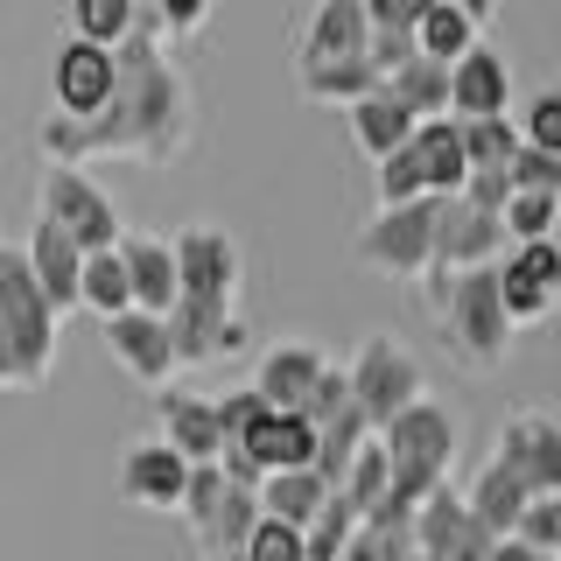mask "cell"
Returning a JSON list of instances; mask_svg holds the SVG:
<instances>
[{
  "label": "cell",
  "mask_w": 561,
  "mask_h": 561,
  "mask_svg": "<svg viewBox=\"0 0 561 561\" xmlns=\"http://www.w3.org/2000/svg\"><path fill=\"white\" fill-rule=\"evenodd\" d=\"M197 140V99H190V78L175 64V49L154 43V8H134V35L113 49V99L99 105L92 119H43L35 148H43L49 169H84L99 154L113 162H148L169 169L190 154Z\"/></svg>",
  "instance_id": "cell-1"
},
{
  "label": "cell",
  "mask_w": 561,
  "mask_h": 561,
  "mask_svg": "<svg viewBox=\"0 0 561 561\" xmlns=\"http://www.w3.org/2000/svg\"><path fill=\"white\" fill-rule=\"evenodd\" d=\"M456 443H463V421H456L449 400L421 393L414 408H400L393 421L379 428V449H386V499L393 513H421L435 491H449V470H456Z\"/></svg>",
  "instance_id": "cell-2"
},
{
  "label": "cell",
  "mask_w": 561,
  "mask_h": 561,
  "mask_svg": "<svg viewBox=\"0 0 561 561\" xmlns=\"http://www.w3.org/2000/svg\"><path fill=\"white\" fill-rule=\"evenodd\" d=\"M0 344L14 358V386H49L64 344V316L43 302L22 245H0Z\"/></svg>",
  "instance_id": "cell-3"
},
{
  "label": "cell",
  "mask_w": 561,
  "mask_h": 561,
  "mask_svg": "<svg viewBox=\"0 0 561 561\" xmlns=\"http://www.w3.org/2000/svg\"><path fill=\"white\" fill-rule=\"evenodd\" d=\"M435 323H443L449 358L463 365V373H478V379L513 358V323H505V302H499V267L456 274L443 309H435Z\"/></svg>",
  "instance_id": "cell-4"
},
{
  "label": "cell",
  "mask_w": 561,
  "mask_h": 561,
  "mask_svg": "<svg viewBox=\"0 0 561 561\" xmlns=\"http://www.w3.org/2000/svg\"><path fill=\"white\" fill-rule=\"evenodd\" d=\"M463 175H470V162H463V140H456V119H421V127L408 134V148H393L379 162V210H393V204H443V197H456L463 190Z\"/></svg>",
  "instance_id": "cell-5"
},
{
  "label": "cell",
  "mask_w": 561,
  "mask_h": 561,
  "mask_svg": "<svg viewBox=\"0 0 561 561\" xmlns=\"http://www.w3.org/2000/svg\"><path fill=\"white\" fill-rule=\"evenodd\" d=\"M169 253H175V302H197V309H225V316H239V280H245V253H239V239L225 232V225H183V232L169 239Z\"/></svg>",
  "instance_id": "cell-6"
},
{
  "label": "cell",
  "mask_w": 561,
  "mask_h": 561,
  "mask_svg": "<svg viewBox=\"0 0 561 561\" xmlns=\"http://www.w3.org/2000/svg\"><path fill=\"white\" fill-rule=\"evenodd\" d=\"M35 218L57 225V232L78 245V253H113L119 245V204L105 197L84 169H43V183H35Z\"/></svg>",
  "instance_id": "cell-7"
},
{
  "label": "cell",
  "mask_w": 561,
  "mask_h": 561,
  "mask_svg": "<svg viewBox=\"0 0 561 561\" xmlns=\"http://www.w3.org/2000/svg\"><path fill=\"white\" fill-rule=\"evenodd\" d=\"M344 386H351V408L373 421V435H379L400 408H414L428 393V373H421V358L400 337H365L358 358L344 365Z\"/></svg>",
  "instance_id": "cell-8"
},
{
  "label": "cell",
  "mask_w": 561,
  "mask_h": 561,
  "mask_svg": "<svg viewBox=\"0 0 561 561\" xmlns=\"http://www.w3.org/2000/svg\"><path fill=\"white\" fill-rule=\"evenodd\" d=\"M358 260L386 280H421L435 267V204H393L358 225Z\"/></svg>",
  "instance_id": "cell-9"
},
{
  "label": "cell",
  "mask_w": 561,
  "mask_h": 561,
  "mask_svg": "<svg viewBox=\"0 0 561 561\" xmlns=\"http://www.w3.org/2000/svg\"><path fill=\"white\" fill-rule=\"evenodd\" d=\"M183 519H190V534H197L204 561L210 554H239L245 534L260 526V499L239 491V484H225L218 463H197V470H190V491H183Z\"/></svg>",
  "instance_id": "cell-10"
},
{
  "label": "cell",
  "mask_w": 561,
  "mask_h": 561,
  "mask_svg": "<svg viewBox=\"0 0 561 561\" xmlns=\"http://www.w3.org/2000/svg\"><path fill=\"white\" fill-rule=\"evenodd\" d=\"M491 456L526 484V499H561V421L554 414H540V408L505 414Z\"/></svg>",
  "instance_id": "cell-11"
},
{
  "label": "cell",
  "mask_w": 561,
  "mask_h": 561,
  "mask_svg": "<svg viewBox=\"0 0 561 561\" xmlns=\"http://www.w3.org/2000/svg\"><path fill=\"white\" fill-rule=\"evenodd\" d=\"M499 302H505V323H548L554 302H561V253L548 239L540 245H513L499 260Z\"/></svg>",
  "instance_id": "cell-12"
},
{
  "label": "cell",
  "mask_w": 561,
  "mask_h": 561,
  "mask_svg": "<svg viewBox=\"0 0 561 561\" xmlns=\"http://www.w3.org/2000/svg\"><path fill=\"white\" fill-rule=\"evenodd\" d=\"M505 260V225L491 210H470L463 197L435 204V267L470 274V267H499Z\"/></svg>",
  "instance_id": "cell-13"
},
{
  "label": "cell",
  "mask_w": 561,
  "mask_h": 561,
  "mask_svg": "<svg viewBox=\"0 0 561 561\" xmlns=\"http://www.w3.org/2000/svg\"><path fill=\"white\" fill-rule=\"evenodd\" d=\"M105 330V351H113V365L127 373L134 386H175V351H169V323L162 316H140V309H127V316H113V323H99Z\"/></svg>",
  "instance_id": "cell-14"
},
{
  "label": "cell",
  "mask_w": 561,
  "mask_h": 561,
  "mask_svg": "<svg viewBox=\"0 0 561 561\" xmlns=\"http://www.w3.org/2000/svg\"><path fill=\"white\" fill-rule=\"evenodd\" d=\"M183 491H190V463L175 449H162L154 435L127 443L119 456V499L140 505V513H183Z\"/></svg>",
  "instance_id": "cell-15"
},
{
  "label": "cell",
  "mask_w": 561,
  "mask_h": 561,
  "mask_svg": "<svg viewBox=\"0 0 561 561\" xmlns=\"http://www.w3.org/2000/svg\"><path fill=\"white\" fill-rule=\"evenodd\" d=\"M49 99H57V119H92L113 99V49H92L78 35H64L57 64H49Z\"/></svg>",
  "instance_id": "cell-16"
},
{
  "label": "cell",
  "mask_w": 561,
  "mask_h": 561,
  "mask_svg": "<svg viewBox=\"0 0 561 561\" xmlns=\"http://www.w3.org/2000/svg\"><path fill=\"white\" fill-rule=\"evenodd\" d=\"M162 323H169L175 365H218V358H239V351H253V323H245V316H225V309L175 302Z\"/></svg>",
  "instance_id": "cell-17"
},
{
  "label": "cell",
  "mask_w": 561,
  "mask_h": 561,
  "mask_svg": "<svg viewBox=\"0 0 561 561\" xmlns=\"http://www.w3.org/2000/svg\"><path fill=\"white\" fill-rule=\"evenodd\" d=\"M513 113V64L505 49L478 43L470 57L449 64V119H505Z\"/></svg>",
  "instance_id": "cell-18"
},
{
  "label": "cell",
  "mask_w": 561,
  "mask_h": 561,
  "mask_svg": "<svg viewBox=\"0 0 561 561\" xmlns=\"http://www.w3.org/2000/svg\"><path fill=\"white\" fill-rule=\"evenodd\" d=\"M330 373V358L316 351L309 337H280L260 351V365H253V393L267 400L274 414H302V400L316 393V379Z\"/></svg>",
  "instance_id": "cell-19"
},
{
  "label": "cell",
  "mask_w": 561,
  "mask_h": 561,
  "mask_svg": "<svg viewBox=\"0 0 561 561\" xmlns=\"http://www.w3.org/2000/svg\"><path fill=\"white\" fill-rule=\"evenodd\" d=\"M330 64H365V0H323L309 8L295 70H330Z\"/></svg>",
  "instance_id": "cell-20"
},
{
  "label": "cell",
  "mask_w": 561,
  "mask_h": 561,
  "mask_svg": "<svg viewBox=\"0 0 561 561\" xmlns=\"http://www.w3.org/2000/svg\"><path fill=\"white\" fill-rule=\"evenodd\" d=\"M154 443L175 449L190 470H197V463H218V414H210V393L162 386V393H154Z\"/></svg>",
  "instance_id": "cell-21"
},
{
  "label": "cell",
  "mask_w": 561,
  "mask_h": 561,
  "mask_svg": "<svg viewBox=\"0 0 561 561\" xmlns=\"http://www.w3.org/2000/svg\"><path fill=\"white\" fill-rule=\"evenodd\" d=\"M484 554H491V534L463 513L456 491H435L414 513V561H484Z\"/></svg>",
  "instance_id": "cell-22"
},
{
  "label": "cell",
  "mask_w": 561,
  "mask_h": 561,
  "mask_svg": "<svg viewBox=\"0 0 561 561\" xmlns=\"http://www.w3.org/2000/svg\"><path fill=\"white\" fill-rule=\"evenodd\" d=\"M225 449H239L260 478H280V470H309L316 463V428H309L302 414H274L267 408L253 428L239 435V443H225Z\"/></svg>",
  "instance_id": "cell-23"
},
{
  "label": "cell",
  "mask_w": 561,
  "mask_h": 561,
  "mask_svg": "<svg viewBox=\"0 0 561 561\" xmlns=\"http://www.w3.org/2000/svg\"><path fill=\"white\" fill-rule=\"evenodd\" d=\"M484 22H491V0H428L414 22V57H435V64H456L484 43Z\"/></svg>",
  "instance_id": "cell-24"
},
{
  "label": "cell",
  "mask_w": 561,
  "mask_h": 561,
  "mask_svg": "<svg viewBox=\"0 0 561 561\" xmlns=\"http://www.w3.org/2000/svg\"><path fill=\"white\" fill-rule=\"evenodd\" d=\"M119 267H127V295L140 316L175 309V253L162 232H119Z\"/></svg>",
  "instance_id": "cell-25"
},
{
  "label": "cell",
  "mask_w": 561,
  "mask_h": 561,
  "mask_svg": "<svg viewBox=\"0 0 561 561\" xmlns=\"http://www.w3.org/2000/svg\"><path fill=\"white\" fill-rule=\"evenodd\" d=\"M22 260H28V274H35V288H43V302H49V309H57V316L78 309V267H84V253L57 232V225L35 218V225H28V239H22Z\"/></svg>",
  "instance_id": "cell-26"
},
{
  "label": "cell",
  "mask_w": 561,
  "mask_h": 561,
  "mask_svg": "<svg viewBox=\"0 0 561 561\" xmlns=\"http://www.w3.org/2000/svg\"><path fill=\"white\" fill-rule=\"evenodd\" d=\"M456 499H463V513L484 526L491 540H505V534H519V519H526V484L513 478V470L499 463V456H491V463L478 470V478H470V491H456Z\"/></svg>",
  "instance_id": "cell-27"
},
{
  "label": "cell",
  "mask_w": 561,
  "mask_h": 561,
  "mask_svg": "<svg viewBox=\"0 0 561 561\" xmlns=\"http://www.w3.org/2000/svg\"><path fill=\"white\" fill-rule=\"evenodd\" d=\"M428 0H365V64L379 70V84L414 57V22Z\"/></svg>",
  "instance_id": "cell-28"
},
{
  "label": "cell",
  "mask_w": 561,
  "mask_h": 561,
  "mask_svg": "<svg viewBox=\"0 0 561 561\" xmlns=\"http://www.w3.org/2000/svg\"><path fill=\"white\" fill-rule=\"evenodd\" d=\"M344 119H351V140L365 148V162H386V154H393V148H408V134L421 127L408 105H393V99H386V84H379V92H365L358 105H344Z\"/></svg>",
  "instance_id": "cell-29"
},
{
  "label": "cell",
  "mask_w": 561,
  "mask_h": 561,
  "mask_svg": "<svg viewBox=\"0 0 561 561\" xmlns=\"http://www.w3.org/2000/svg\"><path fill=\"white\" fill-rule=\"evenodd\" d=\"M260 519H280V526H316V513L330 505V491L316 484V470H280V478H260Z\"/></svg>",
  "instance_id": "cell-30"
},
{
  "label": "cell",
  "mask_w": 561,
  "mask_h": 561,
  "mask_svg": "<svg viewBox=\"0 0 561 561\" xmlns=\"http://www.w3.org/2000/svg\"><path fill=\"white\" fill-rule=\"evenodd\" d=\"M386 99L393 105H408L414 119H449V64H435V57H408L386 78Z\"/></svg>",
  "instance_id": "cell-31"
},
{
  "label": "cell",
  "mask_w": 561,
  "mask_h": 561,
  "mask_svg": "<svg viewBox=\"0 0 561 561\" xmlns=\"http://www.w3.org/2000/svg\"><path fill=\"white\" fill-rule=\"evenodd\" d=\"M365 443H373V421H365L358 408H344L337 421H330V428H316V484L323 491H337L344 484V470H351V456H358Z\"/></svg>",
  "instance_id": "cell-32"
},
{
  "label": "cell",
  "mask_w": 561,
  "mask_h": 561,
  "mask_svg": "<svg viewBox=\"0 0 561 561\" xmlns=\"http://www.w3.org/2000/svg\"><path fill=\"white\" fill-rule=\"evenodd\" d=\"M78 309H92L99 323H113V316L134 309L127 267H119V245H113V253H84V267H78Z\"/></svg>",
  "instance_id": "cell-33"
},
{
  "label": "cell",
  "mask_w": 561,
  "mask_h": 561,
  "mask_svg": "<svg viewBox=\"0 0 561 561\" xmlns=\"http://www.w3.org/2000/svg\"><path fill=\"white\" fill-rule=\"evenodd\" d=\"M134 8L140 0H78L70 8V35L92 43V49H119L134 35Z\"/></svg>",
  "instance_id": "cell-34"
},
{
  "label": "cell",
  "mask_w": 561,
  "mask_h": 561,
  "mask_svg": "<svg viewBox=\"0 0 561 561\" xmlns=\"http://www.w3.org/2000/svg\"><path fill=\"white\" fill-rule=\"evenodd\" d=\"M513 134L534 154H561V84H540L526 92V105H513Z\"/></svg>",
  "instance_id": "cell-35"
},
{
  "label": "cell",
  "mask_w": 561,
  "mask_h": 561,
  "mask_svg": "<svg viewBox=\"0 0 561 561\" xmlns=\"http://www.w3.org/2000/svg\"><path fill=\"white\" fill-rule=\"evenodd\" d=\"M295 84L316 105H358L365 92H379V70L373 64H330V70H295Z\"/></svg>",
  "instance_id": "cell-36"
},
{
  "label": "cell",
  "mask_w": 561,
  "mask_h": 561,
  "mask_svg": "<svg viewBox=\"0 0 561 561\" xmlns=\"http://www.w3.org/2000/svg\"><path fill=\"white\" fill-rule=\"evenodd\" d=\"M456 140H463V162L470 169H505L519 154L513 113H505V119H456Z\"/></svg>",
  "instance_id": "cell-37"
},
{
  "label": "cell",
  "mask_w": 561,
  "mask_h": 561,
  "mask_svg": "<svg viewBox=\"0 0 561 561\" xmlns=\"http://www.w3.org/2000/svg\"><path fill=\"white\" fill-rule=\"evenodd\" d=\"M351 534H358V519L337 505V491H330V505L316 513V526H302V561H337L351 548Z\"/></svg>",
  "instance_id": "cell-38"
},
{
  "label": "cell",
  "mask_w": 561,
  "mask_h": 561,
  "mask_svg": "<svg viewBox=\"0 0 561 561\" xmlns=\"http://www.w3.org/2000/svg\"><path fill=\"white\" fill-rule=\"evenodd\" d=\"M505 175H513V190H534V197H561V154H534V148H519L513 162H505Z\"/></svg>",
  "instance_id": "cell-39"
},
{
  "label": "cell",
  "mask_w": 561,
  "mask_h": 561,
  "mask_svg": "<svg viewBox=\"0 0 561 561\" xmlns=\"http://www.w3.org/2000/svg\"><path fill=\"white\" fill-rule=\"evenodd\" d=\"M210 414H218V449L225 443H239L245 428H253L260 414H267V400L253 393V386H239V393H225V400H210Z\"/></svg>",
  "instance_id": "cell-40"
},
{
  "label": "cell",
  "mask_w": 561,
  "mask_h": 561,
  "mask_svg": "<svg viewBox=\"0 0 561 561\" xmlns=\"http://www.w3.org/2000/svg\"><path fill=\"white\" fill-rule=\"evenodd\" d=\"M245 561H302V534L295 526H280V519H260L253 534H245Z\"/></svg>",
  "instance_id": "cell-41"
},
{
  "label": "cell",
  "mask_w": 561,
  "mask_h": 561,
  "mask_svg": "<svg viewBox=\"0 0 561 561\" xmlns=\"http://www.w3.org/2000/svg\"><path fill=\"white\" fill-rule=\"evenodd\" d=\"M344 408H351V386H344V365H330V373L316 379V393L302 400V421H309V428H330V421H337Z\"/></svg>",
  "instance_id": "cell-42"
},
{
  "label": "cell",
  "mask_w": 561,
  "mask_h": 561,
  "mask_svg": "<svg viewBox=\"0 0 561 561\" xmlns=\"http://www.w3.org/2000/svg\"><path fill=\"white\" fill-rule=\"evenodd\" d=\"M519 540H534L548 561H561V499H534V505H526Z\"/></svg>",
  "instance_id": "cell-43"
},
{
  "label": "cell",
  "mask_w": 561,
  "mask_h": 561,
  "mask_svg": "<svg viewBox=\"0 0 561 561\" xmlns=\"http://www.w3.org/2000/svg\"><path fill=\"white\" fill-rule=\"evenodd\" d=\"M484 561H548V554H540L534 548V540H519V534H505V540H491V554Z\"/></svg>",
  "instance_id": "cell-44"
},
{
  "label": "cell",
  "mask_w": 561,
  "mask_h": 561,
  "mask_svg": "<svg viewBox=\"0 0 561 561\" xmlns=\"http://www.w3.org/2000/svg\"><path fill=\"white\" fill-rule=\"evenodd\" d=\"M337 561H373V548H365V540H358V534H351V548H344Z\"/></svg>",
  "instance_id": "cell-45"
},
{
  "label": "cell",
  "mask_w": 561,
  "mask_h": 561,
  "mask_svg": "<svg viewBox=\"0 0 561 561\" xmlns=\"http://www.w3.org/2000/svg\"><path fill=\"white\" fill-rule=\"evenodd\" d=\"M0 386H14V358H8V344H0Z\"/></svg>",
  "instance_id": "cell-46"
},
{
  "label": "cell",
  "mask_w": 561,
  "mask_h": 561,
  "mask_svg": "<svg viewBox=\"0 0 561 561\" xmlns=\"http://www.w3.org/2000/svg\"><path fill=\"white\" fill-rule=\"evenodd\" d=\"M548 245H554V253H561V197H554V232H548Z\"/></svg>",
  "instance_id": "cell-47"
},
{
  "label": "cell",
  "mask_w": 561,
  "mask_h": 561,
  "mask_svg": "<svg viewBox=\"0 0 561 561\" xmlns=\"http://www.w3.org/2000/svg\"><path fill=\"white\" fill-rule=\"evenodd\" d=\"M210 561H245V554H210Z\"/></svg>",
  "instance_id": "cell-48"
}]
</instances>
